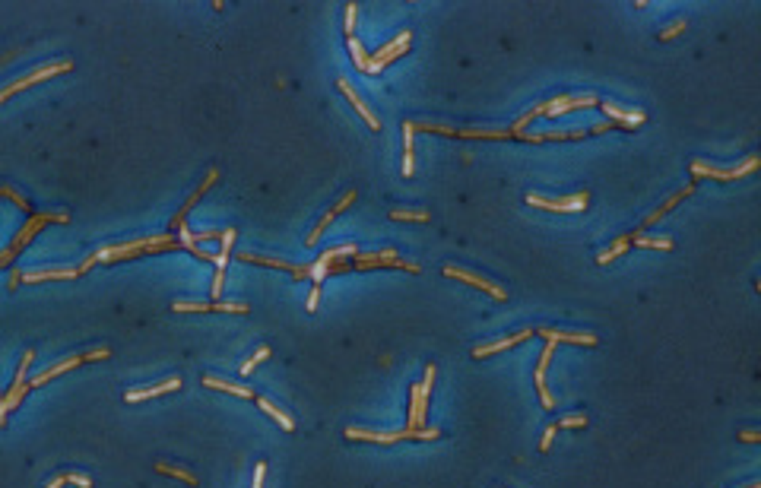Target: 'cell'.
<instances>
[{"label": "cell", "instance_id": "obj_1", "mask_svg": "<svg viewBox=\"0 0 761 488\" xmlns=\"http://www.w3.org/2000/svg\"><path fill=\"white\" fill-rule=\"evenodd\" d=\"M378 266H394V270H406V273H419L416 260H400L394 248L387 251H374V254H356V260H346V263H333L327 270V276H343V273H356V270H378Z\"/></svg>", "mask_w": 761, "mask_h": 488}, {"label": "cell", "instance_id": "obj_2", "mask_svg": "<svg viewBox=\"0 0 761 488\" xmlns=\"http://www.w3.org/2000/svg\"><path fill=\"white\" fill-rule=\"evenodd\" d=\"M48 222H70V213L58 210V213H38V216H32L29 222H26V226L19 228V235H16V238L10 241V248H7V251H0V266H10V263L16 260V254H19V251H23L26 244H29V241L48 226Z\"/></svg>", "mask_w": 761, "mask_h": 488}, {"label": "cell", "instance_id": "obj_3", "mask_svg": "<svg viewBox=\"0 0 761 488\" xmlns=\"http://www.w3.org/2000/svg\"><path fill=\"white\" fill-rule=\"evenodd\" d=\"M349 441H371V444H396V441H435L441 437L438 428H403V431H365V428H346Z\"/></svg>", "mask_w": 761, "mask_h": 488}, {"label": "cell", "instance_id": "obj_4", "mask_svg": "<svg viewBox=\"0 0 761 488\" xmlns=\"http://www.w3.org/2000/svg\"><path fill=\"white\" fill-rule=\"evenodd\" d=\"M412 130L426 134H444V136H463V140H511V127L505 130H482V127H451V124H432V120H412Z\"/></svg>", "mask_w": 761, "mask_h": 488}, {"label": "cell", "instance_id": "obj_5", "mask_svg": "<svg viewBox=\"0 0 761 488\" xmlns=\"http://www.w3.org/2000/svg\"><path fill=\"white\" fill-rule=\"evenodd\" d=\"M410 42H412V32L410 29H403V32H396L394 38H390L384 48H378L374 54H368V64H365V73H380L384 67H390L396 57H403L406 51H410Z\"/></svg>", "mask_w": 761, "mask_h": 488}, {"label": "cell", "instance_id": "obj_6", "mask_svg": "<svg viewBox=\"0 0 761 488\" xmlns=\"http://www.w3.org/2000/svg\"><path fill=\"white\" fill-rule=\"evenodd\" d=\"M435 365L426 368V381L422 383H412V406H410V428L419 431L426 425V409H428V397H432V387H435Z\"/></svg>", "mask_w": 761, "mask_h": 488}, {"label": "cell", "instance_id": "obj_7", "mask_svg": "<svg viewBox=\"0 0 761 488\" xmlns=\"http://www.w3.org/2000/svg\"><path fill=\"white\" fill-rule=\"evenodd\" d=\"M32 359H35V352H32V349H26L23 361H19V371H16L13 387H10V390L3 393V399H0V425L7 422V413H13L16 406H19V399H23L26 393H29V383H26V371H29Z\"/></svg>", "mask_w": 761, "mask_h": 488}, {"label": "cell", "instance_id": "obj_8", "mask_svg": "<svg viewBox=\"0 0 761 488\" xmlns=\"http://www.w3.org/2000/svg\"><path fill=\"white\" fill-rule=\"evenodd\" d=\"M67 70H73V60H58V64H42L38 70H32L29 76H19L16 83H10L7 89H0V102H7L10 96H16V92H23V89H29V86H35L38 80H48V76H58V73H67Z\"/></svg>", "mask_w": 761, "mask_h": 488}, {"label": "cell", "instance_id": "obj_9", "mask_svg": "<svg viewBox=\"0 0 761 488\" xmlns=\"http://www.w3.org/2000/svg\"><path fill=\"white\" fill-rule=\"evenodd\" d=\"M755 168H758V156H749L746 162H742V165H736V168H717V165L701 162V159H694V162H692V174H694V178H717V181L746 178V174H752Z\"/></svg>", "mask_w": 761, "mask_h": 488}, {"label": "cell", "instance_id": "obj_10", "mask_svg": "<svg viewBox=\"0 0 761 488\" xmlns=\"http://www.w3.org/2000/svg\"><path fill=\"white\" fill-rule=\"evenodd\" d=\"M527 203L530 206H539V210H549V213H584L590 203V194L581 190V194H568L561 200H549V197H539V194H527Z\"/></svg>", "mask_w": 761, "mask_h": 488}, {"label": "cell", "instance_id": "obj_11", "mask_svg": "<svg viewBox=\"0 0 761 488\" xmlns=\"http://www.w3.org/2000/svg\"><path fill=\"white\" fill-rule=\"evenodd\" d=\"M593 105H600V98L590 96V92H584V96H559V98H552V102H543L539 114H545V118H561V114H568V111L593 108Z\"/></svg>", "mask_w": 761, "mask_h": 488}, {"label": "cell", "instance_id": "obj_12", "mask_svg": "<svg viewBox=\"0 0 761 488\" xmlns=\"http://www.w3.org/2000/svg\"><path fill=\"white\" fill-rule=\"evenodd\" d=\"M172 311H181V314H203V311H229V314H247V305L245 301H175Z\"/></svg>", "mask_w": 761, "mask_h": 488}, {"label": "cell", "instance_id": "obj_13", "mask_svg": "<svg viewBox=\"0 0 761 488\" xmlns=\"http://www.w3.org/2000/svg\"><path fill=\"white\" fill-rule=\"evenodd\" d=\"M356 254H358L356 244H343V248L324 251V254L317 257V263H311V282H314V286H321L324 279H327V270L333 266L336 260H343V257H356Z\"/></svg>", "mask_w": 761, "mask_h": 488}, {"label": "cell", "instance_id": "obj_14", "mask_svg": "<svg viewBox=\"0 0 761 488\" xmlns=\"http://www.w3.org/2000/svg\"><path fill=\"white\" fill-rule=\"evenodd\" d=\"M241 263H261V266H277V270L292 273L295 279H311V263H292V260H277V257L263 254H238Z\"/></svg>", "mask_w": 761, "mask_h": 488}, {"label": "cell", "instance_id": "obj_15", "mask_svg": "<svg viewBox=\"0 0 761 488\" xmlns=\"http://www.w3.org/2000/svg\"><path fill=\"white\" fill-rule=\"evenodd\" d=\"M444 276H448V279H460V282H470V286H476V289H482V292H489L495 301H505V298H507V292H505L501 286L489 282L485 276H476V273L463 270V266H444Z\"/></svg>", "mask_w": 761, "mask_h": 488}, {"label": "cell", "instance_id": "obj_16", "mask_svg": "<svg viewBox=\"0 0 761 488\" xmlns=\"http://www.w3.org/2000/svg\"><path fill=\"white\" fill-rule=\"evenodd\" d=\"M222 251L216 254V279H213V298H222V286H225V266H229V251H231V244H235V228H225L222 232Z\"/></svg>", "mask_w": 761, "mask_h": 488}, {"label": "cell", "instance_id": "obj_17", "mask_svg": "<svg viewBox=\"0 0 761 488\" xmlns=\"http://www.w3.org/2000/svg\"><path fill=\"white\" fill-rule=\"evenodd\" d=\"M352 200H356V190H346V194L340 197V200H336L333 206H330V213H327V216L321 219V222H317V226L311 228V235H308V238H305V244H308V248H314V244H317V241H321V235H324V232H327V228H330V222H333V219L340 216V213H343V210H346V206H349Z\"/></svg>", "mask_w": 761, "mask_h": 488}, {"label": "cell", "instance_id": "obj_18", "mask_svg": "<svg viewBox=\"0 0 761 488\" xmlns=\"http://www.w3.org/2000/svg\"><path fill=\"white\" fill-rule=\"evenodd\" d=\"M216 181H219V168H209V172H207V178H203V184H197V190H194V194H191V197H187V200H184V206H181V210L175 213V219H172V228H181V226H184L187 213L194 210V206H197V200H200V197L207 194V190L213 188V184H216Z\"/></svg>", "mask_w": 761, "mask_h": 488}, {"label": "cell", "instance_id": "obj_19", "mask_svg": "<svg viewBox=\"0 0 761 488\" xmlns=\"http://www.w3.org/2000/svg\"><path fill=\"white\" fill-rule=\"evenodd\" d=\"M600 108L606 111V118L612 120V124H619V127H625V130H634V127H641L644 120H647V114L644 111H628V108H619V105H612V102H600Z\"/></svg>", "mask_w": 761, "mask_h": 488}, {"label": "cell", "instance_id": "obj_20", "mask_svg": "<svg viewBox=\"0 0 761 488\" xmlns=\"http://www.w3.org/2000/svg\"><path fill=\"white\" fill-rule=\"evenodd\" d=\"M552 352H555V343H549L543 349V355H539V365H536V387H539V399H543V406L545 409H552L555 406V397H552V390L545 387V371H549V361H552Z\"/></svg>", "mask_w": 761, "mask_h": 488}, {"label": "cell", "instance_id": "obj_21", "mask_svg": "<svg viewBox=\"0 0 761 488\" xmlns=\"http://www.w3.org/2000/svg\"><path fill=\"white\" fill-rule=\"evenodd\" d=\"M533 336H545L549 343H575V345H597L600 343L593 333H565V330H552V327L533 330Z\"/></svg>", "mask_w": 761, "mask_h": 488}, {"label": "cell", "instance_id": "obj_22", "mask_svg": "<svg viewBox=\"0 0 761 488\" xmlns=\"http://www.w3.org/2000/svg\"><path fill=\"white\" fill-rule=\"evenodd\" d=\"M336 86H340V89H343V96L352 102V108H356V111L362 114V118H365V124H368V127H371V130H380V118L371 111V108L365 105V102H362V96H358V92L352 89V83H346V80H336Z\"/></svg>", "mask_w": 761, "mask_h": 488}, {"label": "cell", "instance_id": "obj_23", "mask_svg": "<svg viewBox=\"0 0 761 488\" xmlns=\"http://www.w3.org/2000/svg\"><path fill=\"white\" fill-rule=\"evenodd\" d=\"M181 387V377H168V381L156 383V387H146V390H127L124 399L127 403H143V399H152V397H162V393H172Z\"/></svg>", "mask_w": 761, "mask_h": 488}, {"label": "cell", "instance_id": "obj_24", "mask_svg": "<svg viewBox=\"0 0 761 488\" xmlns=\"http://www.w3.org/2000/svg\"><path fill=\"white\" fill-rule=\"evenodd\" d=\"M530 336H533V330H521V333H514V336H505V339H495V343L476 345L473 355H476V359H485V355H495V352H501V349H511V345L523 343V339H530Z\"/></svg>", "mask_w": 761, "mask_h": 488}, {"label": "cell", "instance_id": "obj_25", "mask_svg": "<svg viewBox=\"0 0 761 488\" xmlns=\"http://www.w3.org/2000/svg\"><path fill=\"white\" fill-rule=\"evenodd\" d=\"M688 194H694V181H692V184H685V188H679V190H676V194H672V197H666V203H660V210H654L647 219H644V228H647V226H654V222H660V219H663L666 213L672 210V206H679V203L685 200Z\"/></svg>", "mask_w": 761, "mask_h": 488}, {"label": "cell", "instance_id": "obj_26", "mask_svg": "<svg viewBox=\"0 0 761 488\" xmlns=\"http://www.w3.org/2000/svg\"><path fill=\"white\" fill-rule=\"evenodd\" d=\"M203 387H209V390H222V393H235V397H241V399H257V393L254 390H247V387H241V383H231V381H219V377H203Z\"/></svg>", "mask_w": 761, "mask_h": 488}, {"label": "cell", "instance_id": "obj_27", "mask_svg": "<svg viewBox=\"0 0 761 488\" xmlns=\"http://www.w3.org/2000/svg\"><path fill=\"white\" fill-rule=\"evenodd\" d=\"M76 365H82V355H70V359H64V361H58L54 368H48V371H42V374L35 377V381L29 383V390L32 387H42V383H48L51 377H58V374H64V371H70V368H76Z\"/></svg>", "mask_w": 761, "mask_h": 488}, {"label": "cell", "instance_id": "obj_28", "mask_svg": "<svg viewBox=\"0 0 761 488\" xmlns=\"http://www.w3.org/2000/svg\"><path fill=\"white\" fill-rule=\"evenodd\" d=\"M73 276H82L80 266H64V270H29V273H23L26 282H42V279H73Z\"/></svg>", "mask_w": 761, "mask_h": 488}, {"label": "cell", "instance_id": "obj_29", "mask_svg": "<svg viewBox=\"0 0 761 488\" xmlns=\"http://www.w3.org/2000/svg\"><path fill=\"white\" fill-rule=\"evenodd\" d=\"M416 172V152H412V120H403V178Z\"/></svg>", "mask_w": 761, "mask_h": 488}, {"label": "cell", "instance_id": "obj_30", "mask_svg": "<svg viewBox=\"0 0 761 488\" xmlns=\"http://www.w3.org/2000/svg\"><path fill=\"white\" fill-rule=\"evenodd\" d=\"M254 403L261 406V409H263V413H267V415H270V419H273V422H279V425H283V431H295V422H292L289 415L283 413V409H277V406L270 403V399L257 397V399H254Z\"/></svg>", "mask_w": 761, "mask_h": 488}, {"label": "cell", "instance_id": "obj_31", "mask_svg": "<svg viewBox=\"0 0 761 488\" xmlns=\"http://www.w3.org/2000/svg\"><path fill=\"white\" fill-rule=\"evenodd\" d=\"M628 248H631V235H622L619 241H612V248H606L603 254L597 257V263H603V266H606V263H609V260H615V257H622V254H625Z\"/></svg>", "mask_w": 761, "mask_h": 488}, {"label": "cell", "instance_id": "obj_32", "mask_svg": "<svg viewBox=\"0 0 761 488\" xmlns=\"http://www.w3.org/2000/svg\"><path fill=\"white\" fill-rule=\"evenodd\" d=\"M631 241H634V244H638V248H657V251H672V241H670V238H647V235L634 232V235H631Z\"/></svg>", "mask_w": 761, "mask_h": 488}, {"label": "cell", "instance_id": "obj_33", "mask_svg": "<svg viewBox=\"0 0 761 488\" xmlns=\"http://www.w3.org/2000/svg\"><path fill=\"white\" fill-rule=\"evenodd\" d=\"M156 473H162V476H175V479L187 482V485H197V476H194V473H187V469H178V466H168V463H156Z\"/></svg>", "mask_w": 761, "mask_h": 488}, {"label": "cell", "instance_id": "obj_34", "mask_svg": "<svg viewBox=\"0 0 761 488\" xmlns=\"http://www.w3.org/2000/svg\"><path fill=\"white\" fill-rule=\"evenodd\" d=\"M390 219H396V222H428V213L426 210H390Z\"/></svg>", "mask_w": 761, "mask_h": 488}, {"label": "cell", "instance_id": "obj_35", "mask_svg": "<svg viewBox=\"0 0 761 488\" xmlns=\"http://www.w3.org/2000/svg\"><path fill=\"white\" fill-rule=\"evenodd\" d=\"M263 359H270V345H261V349L251 355V361H245V365H241V374H254V368H257Z\"/></svg>", "mask_w": 761, "mask_h": 488}, {"label": "cell", "instance_id": "obj_36", "mask_svg": "<svg viewBox=\"0 0 761 488\" xmlns=\"http://www.w3.org/2000/svg\"><path fill=\"white\" fill-rule=\"evenodd\" d=\"M349 51H352V64H356L358 70H365V64H368V54L362 51V45H358V38H356V35L349 38Z\"/></svg>", "mask_w": 761, "mask_h": 488}, {"label": "cell", "instance_id": "obj_37", "mask_svg": "<svg viewBox=\"0 0 761 488\" xmlns=\"http://www.w3.org/2000/svg\"><path fill=\"white\" fill-rule=\"evenodd\" d=\"M685 32V19H676V23H670L666 29H660V42H672L676 35H682Z\"/></svg>", "mask_w": 761, "mask_h": 488}, {"label": "cell", "instance_id": "obj_38", "mask_svg": "<svg viewBox=\"0 0 761 488\" xmlns=\"http://www.w3.org/2000/svg\"><path fill=\"white\" fill-rule=\"evenodd\" d=\"M555 428H587V415L577 413V415H565V419L555 425Z\"/></svg>", "mask_w": 761, "mask_h": 488}, {"label": "cell", "instance_id": "obj_39", "mask_svg": "<svg viewBox=\"0 0 761 488\" xmlns=\"http://www.w3.org/2000/svg\"><path fill=\"white\" fill-rule=\"evenodd\" d=\"M356 19H358V3H346V38H352V32H356Z\"/></svg>", "mask_w": 761, "mask_h": 488}, {"label": "cell", "instance_id": "obj_40", "mask_svg": "<svg viewBox=\"0 0 761 488\" xmlns=\"http://www.w3.org/2000/svg\"><path fill=\"white\" fill-rule=\"evenodd\" d=\"M0 194H3V197H10V200H13V203H16V206H19V210H29V203H26V200H23V197L16 194V190H13V188H7V184H0Z\"/></svg>", "mask_w": 761, "mask_h": 488}, {"label": "cell", "instance_id": "obj_41", "mask_svg": "<svg viewBox=\"0 0 761 488\" xmlns=\"http://www.w3.org/2000/svg\"><path fill=\"white\" fill-rule=\"evenodd\" d=\"M112 355V349L108 345H98V349H92V352H86L82 355V361H92V359H108Z\"/></svg>", "mask_w": 761, "mask_h": 488}, {"label": "cell", "instance_id": "obj_42", "mask_svg": "<svg viewBox=\"0 0 761 488\" xmlns=\"http://www.w3.org/2000/svg\"><path fill=\"white\" fill-rule=\"evenodd\" d=\"M552 437H555V425H549V428L543 431V441H539V451H549V447H552Z\"/></svg>", "mask_w": 761, "mask_h": 488}, {"label": "cell", "instance_id": "obj_43", "mask_svg": "<svg viewBox=\"0 0 761 488\" xmlns=\"http://www.w3.org/2000/svg\"><path fill=\"white\" fill-rule=\"evenodd\" d=\"M317 301H321V286H311V295H308V311H317Z\"/></svg>", "mask_w": 761, "mask_h": 488}, {"label": "cell", "instance_id": "obj_44", "mask_svg": "<svg viewBox=\"0 0 761 488\" xmlns=\"http://www.w3.org/2000/svg\"><path fill=\"white\" fill-rule=\"evenodd\" d=\"M263 476H267V463H257V469H254V488H263Z\"/></svg>", "mask_w": 761, "mask_h": 488}, {"label": "cell", "instance_id": "obj_45", "mask_svg": "<svg viewBox=\"0 0 761 488\" xmlns=\"http://www.w3.org/2000/svg\"><path fill=\"white\" fill-rule=\"evenodd\" d=\"M739 441L755 444V441H761V435H758V431H742V435H739Z\"/></svg>", "mask_w": 761, "mask_h": 488}, {"label": "cell", "instance_id": "obj_46", "mask_svg": "<svg viewBox=\"0 0 761 488\" xmlns=\"http://www.w3.org/2000/svg\"><path fill=\"white\" fill-rule=\"evenodd\" d=\"M64 485H67V473H60L58 479H54V482H48L45 488H64Z\"/></svg>", "mask_w": 761, "mask_h": 488}, {"label": "cell", "instance_id": "obj_47", "mask_svg": "<svg viewBox=\"0 0 761 488\" xmlns=\"http://www.w3.org/2000/svg\"><path fill=\"white\" fill-rule=\"evenodd\" d=\"M23 282V270H13V276H10V289H16Z\"/></svg>", "mask_w": 761, "mask_h": 488}, {"label": "cell", "instance_id": "obj_48", "mask_svg": "<svg viewBox=\"0 0 761 488\" xmlns=\"http://www.w3.org/2000/svg\"><path fill=\"white\" fill-rule=\"evenodd\" d=\"M746 488H761V485H758V482H752V485H746Z\"/></svg>", "mask_w": 761, "mask_h": 488}, {"label": "cell", "instance_id": "obj_49", "mask_svg": "<svg viewBox=\"0 0 761 488\" xmlns=\"http://www.w3.org/2000/svg\"><path fill=\"white\" fill-rule=\"evenodd\" d=\"M0 399H3V393H0Z\"/></svg>", "mask_w": 761, "mask_h": 488}]
</instances>
